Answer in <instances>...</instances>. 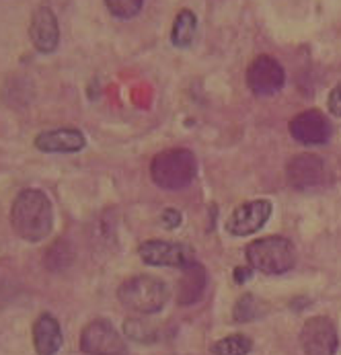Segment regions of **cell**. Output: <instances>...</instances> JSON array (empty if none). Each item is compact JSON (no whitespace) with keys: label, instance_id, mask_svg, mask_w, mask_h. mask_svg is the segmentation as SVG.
<instances>
[{"label":"cell","instance_id":"2e32d148","mask_svg":"<svg viewBox=\"0 0 341 355\" xmlns=\"http://www.w3.org/2000/svg\"><path fill=\"white\" fill-rule=\"evenodd\" d=\"M195 31H197V17L190 8H183L173 21V29H171L173 46L175 48H190L194 44Z\"/></svg>","mask_w":341,"mask_h":355},{"label":"cell","instance_id":"ba28073f","mask_svg":"<svg viewBox=\"0 0 341 355\" xmlns=\"http://www.w3.org/2000/svg\"><path fill=\"white\" fill-rule=\"evenodd\" d=\"M140 259L152 267H177L185 269L194 263V249L181 243L167 241H147L138 247Z\"/></svg>","mask_w":341,"mask_h":355},{"label":"cell","instance_id":"ac0fdd59","mask_svg":"<svg viewBox=\"0 0 341 355\" xmlns=\"http://www.w3.org/2000/svg\"><path fill=\"white\" fill-rule=\"evenodd\" d=\"M267 312L265 304L261 300H257L253 294H244L243 298H239V302L235 304L233 310V318L237 322H253L259 316H263Z\"/></svg>","mask_w":341,"mask_h":355},{"label":"cell","instance_id":"8fae6325","mask_svg":"<svg viewBox=\"0 0 341 355\" xmlns=\"http://www.w3.org/2000/svg\"><path fill=\"white\" fill-rule=\"evenodd\" d=\"M325 173H327L325 162L317 154H298L288 162V168H286L288 183L298 191H306V189L323 185Z\"/></svg>","mask_w":341,"mask_h":355},{"label":"cell","instance_id":"6da1fadb","mask_svg":"<svg viewBox=\"0 0 341 355\" xmlns=\"http://www.w3.org/2000/svg\"><path fill=\"white\" fill-rule=\"evenodd\" d=\"M10 226L27 243L48 239L53 228V209L48 196L40 189L21 191L10 207Z\"/></svg>","mask_w":341,"mask_h":355},{"label":"cell","instance_id":"3957f363","mask_svg":"<svg viewBox=\"0 0 341 355\" xmlns=\"http://www.w3.org/2000/svg\"><path fill=\"white\" fill-rule=\"evenodd\" d=\"M119 302L138 314H156L171 298L169 286L154 275H134L117 290Z\"/></svg>","mask_w":341,"mask_h":355},{"label":"cell","instance_id":"44dd1931","mask_svg":"<svg viewBox=\"0 0 341 355\" xmlns=\"http://www.w3.org/2000/svg\"><path fill=\"white\" fill-rule=\"evenodd\" d=\"M124 329H126V335L130 339L138 341V343H150V341L156 339L154 329L148 327L144 320H138V318H128L126 324H124Z\"/></svg>","mask_w":341,"mask_h":355},{"label":"cell","instance_id":"4fadbf2b","mask_svg":"<svg viewBox=\"0 0 341 355\" xmlns=\"http://www.w3.org/2000/svg\"><path fill=\"white\" fill-rule=\"evenodd\" d=\"M87 146V138L81 130L74 128H60L42 132L35 138V148L49 154H72L81 153Z\"/></svg>","mask_w":341,"mask_h":355},{"label":"cell","instance_id":"7c38bea8","mask_svg":"<svg viewBox=\"0 0 341 355\" xmlns=\"http://www.w3.org/2000/svg\"><path fill=\"white\" fill-rule=\"evenodd\" d=\"M29 37L33 48L42 53H53L60 46V25L49 6H40L29 23Z\"/></svg>","mask_w":341,"mask_h":355},{"label":"cell","instance_id":"52a82bcc","mask_svg":"<svg viewBox=\"0 0 341 355\" xmlns=\"http://www.w3.org/2000/svg\"><path fill=\"white\" fill-rule=\"evenodd\" d=\"M300 347L304 355H335L340 347L335 324L325 316L308 318L300 329Z\"/></svg>","mask_w":341,"mask_h":355},{"label":"cell","instance_id":"277c9868","mask_svg":"<svg viewBox=\"0 0 341 355\" xmlns=\"http://www.w3.org/2000/svg\"><path fill=\"white\" fill-rule=\"evenodd\" d=\"M244 254L249 267L265 275H282L290 271L296 263L294 245L284 236H265L253 241L244 249Z\"/></svg>","mask_w":341,"mask_h":355},{"label":"cell","instance_id":"ffe728a7","mask_svg":"<svg viewBox=\"0 0 341 355\" xmlns=\"http://www.w3.org/2000/svg\"><path fill=\"white\" fill-rule=\"evenodd\" d=\"M109 12L117 19H134L142 6H144V0H105Z\"/></svg>","mask_w":341,"mask_h":355},{"label":"cell","instance_id":"9a60e30c","mask_svg":"<svg viewBox=\"0 0 341 355\" xmlns=\"http://www.w3.org/2000/svg\"><path fill=\"white\" fill-rule=\"evenodd\" d=\"M208 286V273L199 263H192L183 269L181 282L177 286V304L194 306L201 300Z\"/></svg>","mask_w":341,"mask_h":355},{"label":"cell","instance_id":"cb8c5ba5","mask_svg":"<svg viewBox=\"0 0 341 355\" xmlns=\"http://www.w3.org/2000/svg\"><path fill=\"white\" fill-rule=\"evenodd\" d=\"M249 275H251V271H249V269H237V273H235V279L241 284V282H247V279H249Z\"/></svg>","mask_w":341,"mask_h":355},{"label":"cell","instance_id":"9c48e42d","mask_svg":"<svg viewBox=\"0 0 341 355\" xmlns=\"http://www.w3.org/2000/svg\"><path fill=\"white\" fill-rule=\"evenodd\" d=\"M290 136L298 144L304 146H319L329 142L331 138V123L321 111H302L290 121Z\"/></svg>","mask_w":341,"mask_h":355},{"label":"cell","instance_id":"e0dca14e","mask_svg":"<svg viewBox=\"0 0 341 355\" xmlns=\"http://www.w3.org/2000/svg\"><path fill=\"white\" fill-rule=\"evenodd\" d=\"M72 259H74V253H72L70 245L60 239V241H56L48 251H46L44 265L48 267L49 271L58 273V271H66L72 265Z\"/></svg>","mask_w":341,"mask_h":355},{"label":"cell","instance_id":"603a6c76","mask_svg":"<svg viewBox=\"0 0 341 355\" xmlns=\"http://www.w3.org/2000/svg\"><path fill=\"white\" fill-rule=\"evenodd\" d=\"M327 107H329V113L331 115L341 117V83L331 91V95L327 99Z\"/></svg>","mask_w":341,"mask_h":355},{"label":"cell","instance_id":"7402d4cb","mask_svg":"<svg viewBox=\"0 0 341 355\" xmlns=\"http://www.w3.org/2000/svg\"><path fill=\"white\" fill-rule=\"evenodd\" d=\"M181 220H183L181 211H179V209H173V207L165 209V211H163V216H160V224H163L167 230H175V228H179V226H181Z\"/></svg>","mask_w":341,"mask_h":355},{"label":"cell","instance_id":"7a4b0ae2","mask_svg":"<svg viewBox=\"0 0 341 355\" xmlns=\"http://www.w3.org/2000/svg\"><path fill=\"white\" fill-rule=\"evenodd\" d=\"M197 162L192 150L171 148L158 153L150 162L152 183L165 191H179L188 187L195 177Z\"/></svg>","mask_w":341,"mask_h":355},{"label":"cell","instance_id":"8992f818","mask_svg":"<svg viewBox=\"0 0 341 355\" xmlns=\"http://www.w3.org/2000/svg\"><path fill=\"white\" fill-rule=\"evenodd\" d=\"M284 83H286V72L282 64L267 53L257 55L247 68V87L251 89L253 95L259 97L276 95L284 89Z\"/></svg>","mask_w":341,"mask_h":355},{"label":"cell","instance_id":"5b68a950","mask_svg":"<svg viewBox=\"0 0 341 355\" xmlns=\"http://www.w3.org/2000/svg\"><path fill=\"white\" fill-rule=\"evenodd\" d=\"M81 352L87 355H128V345L111 322L97 318L83 329Z\"/></svg>","mask_w":341,"mask_h":355},{"label":"cell","instance_id":"d6986e66","mask_svg":"<svg viewBox=\"0 0 341 355\" xmlns=\"http://www.w3.org/2000/svg\"><path fill=\"white\" fill-rule=\"evenodd\" d=\"M253 349V341L247 335H228L212 345L214 355H249Z\"/></svg>","mask_w":341,"mask_h":355},{"label":"cell","instance_id":"5bb4252c","mask_svg":"<svg viewBox=\"0 0 341 355\" xmlns=\"http://www.w3.org/2000/svg\"><path fill=\"white\" fill-rule=\"evenodd\" d=\"M64 343L62 327L51 314H42L33 324V345L38 355H56Z\"/></svg>","mask_w":341,"mask_h":355},{"label":"cell","instance_id":"30bf717a","mask_svg":"<svg viewBox=\"0 0 341 355\" xmlns=\"http://www.w3.org/2000/svg\"><path fill=\"white\" fill-rule=\"evenodd\" d=\"M272 216V203L267 200L241 203L226 220V232L233 236H249L263 228Z\"/></svg>","mask_w":341,"mask_h":355}]
</instances>
